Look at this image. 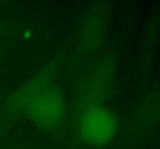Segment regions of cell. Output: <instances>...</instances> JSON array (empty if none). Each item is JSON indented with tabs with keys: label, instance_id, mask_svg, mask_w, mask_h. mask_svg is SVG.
Returning a JSON list of instances; mask_svg holds the SVG:
<instances>
[{
	"label": "cell",
	"instance_id": "6da1fadb",
	"mask_svg": "<svg viewBox=\"0 0 160 149\" xmlns=\"http://www.w3.org/2000/svg\"><path fill=\"white\" fill-rule=\"evenodd\" d=\"M117 70H118V56L115 51H110L87 72L75 97L76 117H79L84 110L90 107L104 106V101H107V98L110 97Z\"/></svg>",
	"mask_w": 160,
	"mask_h": 149
},
{
	"label": "cell",
	"instance_id": "7a4b0ae2",
	"mask_svg": "<svg viewBox=\"0 0 160 149\" xmlns=\"http://www.w3.org/2000/svg\"><path fill=\"white\" fill-rule=\"evenodd\" d=\"M61 62L62 57H56L52 62H48L44 68H41L36 75H33L20 86H17V89H14L2 102L0 121L6 124L19 117H23V112L30 106V102L36 97H39L45 89L53 86V79L59 70Z\"/></svg>",
	"mask_w": 160,
	"mask_h": 149
},
{
	"label": "cell",
	"instance_id": "3957f363",
	"mask_svg": "<svg viewBox=\"0 0 160 149\" xmlns=\"http://www.w3.org/2000/svg\"><path fill=\"white\" fill-rule=\"evenodd\" d=\"M117 129V117L106 106L90 107L78 117V134L82 142L92 146H104L110 143Z\"/></svg>",
	"mask_w": 160,
	"mask_h": 149
},
{
	"label": "cell",
	"instance_id": "277c9868",
	"mask_svg": "<svg viewBox=\"0 0 160 149\" xmlns=\"http://www.w3.org/2000/svg\"><path fill=\"white\" fill-rule=\"evenodd\" d=\"M67 101L58 86H50L25 109L23 117L39 127H53L64 118Z\"/></svg>",
	"mask_w": 160,
	"mask_h": 149
},
{
	"label": "cell",
	"instance_id": "5b68a950",
	"mask_svg": "<svg viewBox=\"0 0 160 149\" xmlns=\"http://www.w3.org/2000/svg\"><path fill=\"white\" fill-rule=\"evenodd\" d=\"M107 30V6L103 3H93L86 12L79 34H78V51L86 56L97 50L106 34Z\"/></svg>",
	"mask_w": 160,
	"mask_h": 149
},
{
	"label": "cell",
	"instance_id": "8992f818",
	"mask_svg": "<svg viewBox=\"0 0 160 149\" xmlns=\"http://www.w3.org/2000/svg\"><path fill=\"white\" fill-rule=\"evenodd\" d=\"M6 23L3 22V20H0V34H3V33H6Z\"/></svg>",
	"mask_w": 160,
	"mask_h": 149
}]
</instances>
